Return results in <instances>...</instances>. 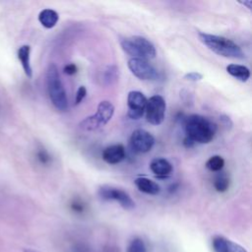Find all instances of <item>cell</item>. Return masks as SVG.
Returning <instances> with one entry per match:
<instances>
[{
	"mask_svg": "<svg viewBox=\"0 0 252 252\" xmlns=\"http://www.w3.org/2000/svg\"><path fill=\"white\" fill-rule=\"evenodd\" d=\"M216 132V124L205 116L192 114L185 120L186 137L192 140L194 143H210L214 139Z\"/></svg>",
	"mask_w": 252,
	"mask_h": 252,
	"instance_id": "6da1fadb",
	"label": "cell"
},
{
	"mask_svg": "<svg viewBox=\"0 0 252 252\" xmlns=\"http://www.w3.org/2000/svg\"><path fill=\"white\" fill-rule=\"evenodd\" d=\"M199 38L210 50L218 55L234 59L244 58V53L240 46L229 38L206 32H199Z\"/></svg>",
	"mask_w": 252,
	"mask_h": 252,
	"instance_id": "7a4b0ae2",
	"label": "cell"
},
{
	"mask_svg": "<svg viewBox=\"0 0 252 252\" xmlns=\"http://www.w3.org/2000/svg\"><path fill=\"white\" fill-rule=\"evenodd\" d=\"M46 85L49 98L59 111H66L68 108V99L65 89L60 79L58 69L55 64L51 63L46 72Z\"/></svg>",
	"mask_w": 252,
	"mask_h": 252,
	"instance_id": "3957f363",
	"label": "cell"
},
{
	"mask_svg": "<svg viewBox=\"0 0 252 252\" xmlns=\"http://www.w3.org/2000/svg\"><path fill=\"white\" fill-rule=\"evenodd\" d=\"M121 47L124 52L133 56V58L148 60L156 56L155 45L149 39L140 35H134L123 39L121 41Z\"/></svg>",
	"mask_w": 252,
	"mask_h": 252,
	"instance_id": "277c9868",
	"label": "cell"
},
{
	"mask_svg": "<svg viewBox=\"0 0 252 252\" xmlns=\"http://www.w3.org/2000/svg\"><path fill=\"white\" fill-rule=\"evenodd\" d=\"M114 106L108 100H102L97 105L95 114H93L85 118L81 123L80 127L86 131H94L101 126H104L113 116Z\"/></svg>",
	"mask_w": 252,
	"mask_h": 252,
	"instance_id": "5b68a950",
	"label": "cell"
},
{
	"mask_svg": "<svg viewBox=\"0 0 252 252\" xmlns=\"http://www.w3.org/2000/svg\"><path fill=\"white\" fill-rule=\"evenodd\" d=\"M98 196L105 201H115L125 210H133L135 202L124 190L109 185H102L98 188Z\"/></svg>",
	"mask_w": 252,
	"mask_h": 252,
	"instance_id": "8992f818",
	"label": "cell"
},
{
	"mask_svg": "<svg viewBox=\"0 0 252 252\" xmlns=\"http://www.w3.org/2000/svg\"><path fill=\"white\" fill-rule=\"evenodd\" d=\"M165 100L161 95L156 94L147 100L145 113L147 121L153 125H159L162 123L165 115Z\"/></svg>",
	"mask_w": 252,
	"mask_h": 252,
	"instance_id": "52a82bcc",
	"label": "cell"
},
{
	"mask_svg": "<svg viewBox=\"0 0 252 252\" xmlns=\"http://www.w3.org/2000/svg\"><path fill=\"white\" fill-rule=\"evenodd\" d=\"M128 67L131 73L140 80H155L158 77L156 68L146 59L131 58L128 61Z\"/></svg>",
	"mask_w": 252,
	"mask_h": 252,
	"instance_id": "ba28073f",
	"label": "cell"
},
{
	"mask_svg": "<svg viewBox=\"0 0 252 252\" xmlns=\"http://www.w3.org/2000/svg\"><path fill=\"white\" fill-rule=\"evenodd\" d=\"M154 145H155L154 136L150 132L144 129L135 130L130 137V146L135 153H138V154L148 153L152 150Z\"/></svg>",
	"mask_w": 252,
	"mask_h": 252,
	"instance_id": "9c48e42d",
	"label": "cell"
},
{
	"mask_svg": "<svg viewBox=\"0 0 252 252\" xmlns=\"http://www.w3.org/2000/svg\"><path fill=\"white\" fill-rule=\"evenodd\" d=\"M147 100L148 99L143 93L139 91H131L127 97L128 116L131 119H140L145 113Z\"/></svg>",
	"mask_w": 252,
	"mask_h": 252,
	"instance_id": "30bf717a",
	"label": "cell"
},
{
	"mask_svg": "<svg viewBox=\"0 0 252 252\" xmlns=\"http://www.w3.org/2000/svg\"><path fill=\"white\" fill-rule=\"evenodd\" d=\"M125 158V148L121 144L106 147L102 152V159L109 164H116Z\"/></svg>",
	"mask_w": 252,
	"mask_h": 252,
	"instance_id": "8fae6325",
	"label": "cell"
},
{
	"mask_svg": "<svg viewBox=\"0 0 252 252\" xmlns=\"http://www.w3.org/2000/svg\"><path fill=\"white\" fill-rule=\"evenodd\" d=\"M150 168L154 174L162 177L169 175L172 171L171 163L163 158H154L150 163Z\"/></svg>",
	"mask_w": 252,
	"mask_h": 252,
	"instance_id": "7c38bea8",
	"label": "cell"
},
{
	"mask_svg": "<svg viewBox=\"0 0 252 252\" xmlns=\"http://www.w3.org/2000/svg\"><path fill=\"white\" fill-rule=\"evenodd\" d=\"M135 185L137 186V188L145 193V194H149V195H158L160 192V187L159 185L155 182L154 180L147 178V177H138L135 179Z\"/></svg>",
	"mask_w": 252,
	"mask_h": 252,
	"instance_id": "4fadbf2b",
	"label": "cell"
},
{
	"mask_svg": "<svg viewBox=\"0 0 252 252\" xmlns=\"http://www.w3.org/2000/svg\"><path fill=\"white\" fill-rule=\"evenodd\" d=\"M30 55H31V47L27 44L22 45L18 49V58L21 62V65L23 67V70L27 77L32 78V69L31 66V61H30Z\"/></svg>",
	"mask_w": 252,
	"mask_h": 252,
	"instance_id": "5bb4252c",
	"label": "cell"
},
{
	"mask_svg": "<svg viewBox=\"0 0 252 252\" xmlns=\"http://www.w3.org/2000/svg\"><path fill=\"white\" fill-rule=\"evenodd\" d=\"M58 13L52 9H43L38 15L39 23L46 29H52L58 22Z\"/></svg>",
	"mask_w": 252,
	"mask_h": 252,
	"instance_id": "9a60e30c",
	"label": "cell"
},
{
	"mask_svg": "<svg viewBox=\"0 0 252 252\" xmlns=\"http://www.w3.org/2000/svg\"><path fill=\"white\" fill-rule=\"evenodd\" d=\"M226 72L234 77L235 79L246 82L250 77V71L246 66L239 65V64H229L226 66Z\"/></svg>",
	"mask_w": 252,
	"mask_h": 252,
	"instance_id": "2e32d148",
	"label": "cell"
},
{
	"mask_svg": "<svg viewBox=\"0 0 252 252\" xmlns=\"http://www.w3.org/2000/svg\"><path fill=\"white\" fill-rule=\"evenodd\" d=\"M214 187L218 192H225L229 187V177L226 172L219 171L214 179Z\"/></svg>",
	"mask_w": 252,
	"mask_h": 252,
	"instance_id": "e0dca14e",
	"label": "cell"
},
{
	"mask_svg": "<svg viewBox=\"0 0 252 252\" xmlns=\"http://www.w3.org/2000/svg\"><path fill=\"white\" fill-rule=\"evenodd\" d=\"M223 165H224V159L220 156H213L206 162V167L209 170L214 172L221 171Z\"/></svg>",
	"mask_w": 252,
	"mask_h": 252,
	"instance_id": "ac0fdd59",
	"label": "cell"
},
{
	"mask_svg": "<svg viewBox=\"0 0 252 252\" xmlns=\"http://www.w3.org/2000/svg\"><path fill=\"white\" fill-rule=\"evenodd\" d=\"M228 242H229V239H227L223 236H220V235L215 236L212 241L214 251L215 252H227Z\"/></svg>",
	"mask_w": 252,
	"mask_h": 252,
	"instance_id": "d6986e66",
	"label": "cell"
},
{
	"mask_svg": "<svg viewBox=\"0 0 252 252\" xmlns=\"http://www.w3.org/2000/svg\"><path fill=\"white\" fill-rule=\"evenodd\" d=\"M118 79V69L116 66H108L103 73V81L106 85L114 84Z\"/></svg>",
	"mask_w": 252,
	"mask_h": 252,
	"instance_id": "ffe728a7",
	"label": "cell"
},
{
	"mask_svg": "<svg viewBox=\"0 0 252 252\" xmlns=\"http://www.w3.org/2000/svg\"><path fill=\"white\" fill-rule=\"evenodd\" d=\"M127 252H147V248L143 239L139 237L133 238L128 244Z\"/></svg>",
	"mask_w": 252,
	"mask_h": 252,
	"instance_id": "44dd1931",
	"label": "cell"
},
{
	"mask_svg": "<svg viewBox=\"0 0 252 252\" xmlns=\"http://www.w3.org/2000/svg\"><path fill=\"white\" fill-rule=\"evenodd\" d=\"M86 94H87V90H86V88H85L84 86L79 87V89H78V91H77V93H76L75 103H76V104H79V103L85 98Z\"/></svg>",
	"mask_w": 252,
	"mask_h": 252,
	"instance_id": "7402d4cb",
	"label": "cell"
},
{
	"mask_svg": "<svg viewBox=\"0 0 252 252\" xmlns=\"http://www.w3.org/2000/svg\"><path fill=\"white\" fill-rule=\"evenodd\" d=\"M202 78H203V76L199 72H190L184 76V79H186L187 81H191V82L201 81Z\"/></svg>",
	"mask_w": 252,
	"mask_h": 252,
	"instance_id": "603a6c76",
	"label": "cell"
},
{
	"mask_svg": "<svg viewBox=\"0 0 252 252\" xmlns=\"http://www.w3.org/2000/svg\"><path fill=\"white\" fill-rule=\"evenodd\" d=\"M227 252H247L241 245L229 240Z\"/></svg>",
	"mask_w": 252,
	"mask_h": 252,
	"instance_id": "cb8c5ba5",
	"label": "cell"
},
{
	"mask_svg": "<svg viewBox=\"0 0 252 252\" xmlns=\"http://www.w3.org/2000/svg\"><path fill=\"white\" fill-rule=\"evenodd\" d=\"M77 72V66L74 63H69L64 67V73L67 75H73Z\"/></svg>",
	"mask_w": 252,
	"mask_h": 252,
	"instance_id": "d4e9b609",
	"label": "cell"
},
{
	"mask_svg": "<svg viewBox=\"0 0 252 252\" xmlns=\"http://www.w3.org/2000/svg\"><path fill=\"white\" fill-rule=\"evenodd\" d=\"M183 144H184V146H185V147H187V148H191V147L194 145V142H193L192 140H190L189 138L185 137Z\"/></svg>",
	"mask_w": 252,
	"mask_h": 252,
	"instance_id": "484cf974",
	"label": "cell"
},
{
	"mask_svg": "<svg viewBox=\"0 0 252 252\" xmlns=\"http://www.w3.org/2000/svg\"><path fill=\"white\" fill-rule=\"evenodd\" d=\"M39 158H40L43 162H46L47 159H48V156L46 155L45 152H41V153H39Z\"/></svg>",
	"mask_w": 252,
	"mask_h": 252,
	"instance_id": "4316f807",
	"label": "cell"
},
{
	"mask_svg": "<svg viewBox=\"0 0 252 252\" xmlns=\"http://www.w3.org/2000/svg\"><path fill=\"white\" fill-rule=\"evenodd\" d=\"M24 252H36V251H34V250H32V249L26 248V249H24Z\"/></svg>",
	"mask_w": 252,
	"mask_h": 252,
	"instance_id": "83f0119b",
	"label": "cell"
}]
</instances>
